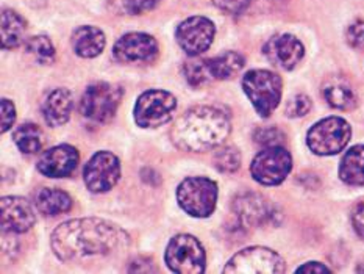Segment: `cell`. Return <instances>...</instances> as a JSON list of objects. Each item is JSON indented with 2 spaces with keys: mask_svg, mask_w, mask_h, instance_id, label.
I'll return each mask as SVG.
<instances>
[{
  "mask_svg": "<svg viewBox=\"0 0 364 274\" xmlns=\"http://www.w3.org/2000/svg\"><path fill=\"white\" fill-rule=\"evenodd\" d=\"M263 52L274 66L284 70L294 69L305 55L304 44L296 36L288 33L277 35L269 39Z\"/></svg>",
  "mask_w": 364,
  "mask_h": 274,
  "instance_id": "cell-17",
  "label": "cell"
},
{
  "mask_svg": "<svg viewBox=\"0 0 364 274\" xmlns=\"http://www.w3.org/2000/svg\"><path fill=\"white\" fill-rule=\"evenodd\" d=\"M119 2L121 10L125 14H142L146 11L154 10L156 6L158 0H117Z\"/></svg>",
  "mask_w": 364,
  "mask_h": 274,
  "instance_id": "cell-31",
  "label": "cell"
},
{
  "mask_svg": "<svg viewBox=\"0 0 364 274\" xmlns=\"http://www.w3.org/2000/svg\"><path fill=\"white\" fill-rule=\"evenodd\" d=\"M129 240L116 224L100 218H80L63 223L52 233L50 245L63 262L113 253Z\"/></svg>",
  "mask_w": 364,
  "mask_h": 274,
  "instance_id": "cell-1",
  "label": "cell"
},
{
  "mask_svg": "<svg viewBox=\"0 0 364 274\" xmlns=\"http://www.w3.org/2000/svg\"><path fill=\"white\" fill-rule=\"evenodd\" d=\"M352 127L343 117L330 116L308 130L306 144L316 155H335L349 144Z\"/></svg>",
  "mask_w": 364,
  "mask_h": 274,
  "instance_id": "cell-7",
  "label": "cell"
},
{
  "mask_svg": "<svg viewBox=\"0 0 364 274\" xmlns=\"http://www.w3.org/2000/svg\"><path fill=\"white\" fill-rule=\"evenodd\" d=\"M27 31V22L21 14L14 10H5L2 11V47L5 51L16 49L23 41Z\"/></svg>",
  "mask_w": 364,
  "mask_h": 274,
  "instance_id": "cell-22",
  "label": "cell"
},
{
  "mask_svg": "<svg viewBox=\"0 0 364 274\" xmlns=\"http://www.w3.org/2000/svg\"><path fill=\"white\" fill-rule=\"evenodd\" d=\"M121 162L113 152L100 151L85 164L83 180L92 193H105L119 182Z\"/></svg>",
  "mask_w": 364,
  "mask_h": 274,
  "instance_id": "cell-11",
  "label": "cell"
},
{
  "mask_svg": "<svg viewBox=\"0 0 364 274\" xmlns=\"http://www.w3.org/2000/svg\"><path fill=\"white\" fill-rule=\"evenodd\" d=\"M14 143L23 154H36L43 147V132L33 122L19 125L14 132Z\"/></svg>",
  "mask_w": 364,
  "mask_h": 274,
  "instance_id": "cell-25",
  "label": "cell"
},
{
  "mask_svg": "<svg viewBox=\"0 0 364 274\" xmlns=\"http://www.w3.org/2000/svg\"><path fill=\"white\" fill-rule=\"evenodd\" d=\"M230 130V115L223 108L199 105L189 108L173 122L171 139L181 151L207 152L223 144Z\"/></svg>",
  "mask_w": 364,
  "mask_h": 274,
  "instance_id": "cell-2",
  "label": "cell"
},
{
  "mask_svg": "<svg viewBox=\"0 0 364 274\" xmlns=\"http://www.w3.org/2000/svg\"><path fill=\"white\" fill-rule=\"evenodd\" d=\"M16 121V108L10 99H2V133L8 132Z\"/></svg>",
  "mask_w": 364,
  "mask_h": 274,
  "instance_id": "cell-34",
  "label": "cell"
},
{
  "mask_svg": "<svg viewBox=\"0 0 364 274\" xmlns=\"http://www.w3.org/2000/svg\"><path fill=\"white\" fill-rule=\"evenodd\" d=\"M311 110V100L305 94H297L287 104V116L289 117H302Z\"/></svg>",
  "mask_w": 364,
  "mask_h": 274,
  "instance_id": "cell-30",
  "label": "cell"
},
{
  "mask_svg": "<svg viewBox=\"0 0 364 274\" xmlns=\"http://www.w3.org/2000/svg\"><path fill=\"white\" fill-rule=\"evenodd\" d=\"M323 98L327 104L336 110H352L357 104V98L349 85L341 80L328 82L323 86Z\"/></svg>",
  "mask_w": 364,
  "mask_h": 274,
  "instance_id": "cell-24",
  "label": "cell"
},
{
  "mask_svg": "<svg viewBox=\"0 0 364 274\" xmlns=\"http://www.w3.org/2000/svg\"><path fill=\"white\" fill-rule=\"evenodd\" d=\"M245 65V60L241 53L228 51L208 60L211 75L215 80H228V78L240 74Z\"/></svg>",
  "mask_w": 364,
  "mask_h": 274,
  "instance_id": "cell-23",
  "label": "cell"
},
{
  "mask_svg": "<svg viewBox=\"0 0 364 274\" xmlns=\"http://www.w3.org/2000/svg\"><path fill=\"white\" fill-rule=\"evenodd\" d=\"M104 31L92 26H83L77 28L73 35L74 52L82 58H94L105 49Z\"/></svg>",
  "mask_w": 364,
  "mask_h": 274,
  "instance_id": "cell-19",
  "label": "cell"
},
{
  "mask_svg": "<svg viewBox=\"0 0 364 274\" xmlns=\"http://www.w3.org/2000/svg\"><path fill=\"white\" fill-rule=\"evenodd\" d=\"M124 98V90L119 85L97 82L85 90L80 113L86 120L96 124H107L116 116Z\"/></svg>",
  "mask_w": 364,
  "mask_h": 274,
  "instance_id": "cell-4",
  "label": "cell"
},
{
  "mask_svg": "<svg viewBox=\"0 0 364 274\" xmlns=\"http://www.w3.org/2000/svg\"><path fill=\"white\" fill-rule=\"evenodd\" d=\"M242 90L261 117H269L282 100V78L272 70L253 69L242 78Z\"/></svg>",
  "mask_w": 364,
  "mask_h": 274,
  "instance_id": "cell-3",
  "label": "cell"
},
{
  "mask_svg": "<svg viewBox=\"0 0 364 274\" xmlns=\"http://www.w3.org/2000/svg\"><path fill=\"white\" fill-rule=\"evenodd\" d=\"M35 204L41 214L47 216H57L68 214L73 209V198L66 191L57 190V188H43L36 194Z\"/></svg>",
  "mask_w": 364,
  "mask_h": 274,
  "instance_id": "cell-21",
  "label": "cell"
},
{
  "mask_svg": "<svg viewBox=\"0 0 364 274\" xmlns=\"http://www.w3.org/2000/svg\"><path fill=\"white\" fill-rule=\"evenodd\" d=\"M216 35V27L208 18L203 16H193L178 26L176 38L178 46L189 57H197L210 49L213 39Z\"/></svg>",
  "mask_w": 364,
  "mask_h": 274,
  "instance_id": "cell-12",
  "label": "cell"
},
{
  "mask_svg": "<svg viewBox=\"0 0 364 274\" xmlns=\"http://www.w3.org/2000/svg\"><path fill=\"white\" fill-rule=\"evenodd\" d=\"M73 108V93L68 88H57L44 100L43 116L50 127H60V125H65L69 121Z\"/></svg>",
  "mask_w": 364,
  "mask_h": 274,
  "instance_id": "cell-18",
  "label": "cell"
},
{
  "mask_svg": "<svg viewBox=\"0 0 364 274\" xmlns=\"http://www.w3.org/2000/svg\"><path fill=\"white\" fill-rule=\"evenodd\" d=\"M0 204H2L0 218L5 233H23L35 226V211L27 199L21 196H5Z\"/></svg>",
  "mask_w": 364,
  "mask_h": 274,
  "instance_id": "cell-15",
  "label": "cell"
},
{
  "mask_svg": "<svg viewBox=\"0 0 364 274\" xmlns=\"http://www.w3.org/2000/svg\"><path fill=\"white\" fill-rule=\"evenodd\" d=\"M177 108V99L164 90L142 93L134 105V122L142 129H155L168 124Z\"/></svg>",
  "mask_w": 364,
  "mask_h": 274,
  "instance_id": "cell-8",
  "label": "cell"
},
{
  "mask_svg": "<svg viewBox=\"0 0 364 274\" xmlns=\"http://www.w3.org/2000/svg\"><path fill=\"white\" fill-rule=\"evenodd\" d=\"M164 260L168 268L177 274H202L207 266V254L202 243L193 235H176L166 248Z\"/></svg>",
  "mask_w": 364,
  "mask_h": 274,
  "instance_id": "cell-6",
  "label": "cell"
},
{
  "mask_svg": "<svg viewBox=\"0 0 364 274\" xmlns=\"http://www.w3.org/2000/svg\"><path fill=\"white\" fill-rule=\"evenodd\" d=\"M339 177L344 184L352 186L364 185V146L350 147L339 164Z\"/></svg>",
  "mask_w": 364,
  "mask_h": 274,
  "instance_id": "cell-20",
  "label": "cell"
},
{
  "mask_svg": "<svg viewBox=\"0 0 364 274\" xmlns=\"http://www.w3.org/2000/svg\"><path fill=\"white\" fill-rule=\"evenodd\" d=\"M26 49L39 65H50L55 61V47L50 39L44 35L28 38Z\"/></svg>",
  "mask_w": 364,
  "mask_h": 274,
  "instance_id": "cell-27",
  "label": "cell"
},
{
  "mask_svg": "<svg viewBox=\"0 0 364 274\" xmlns=\"http://www.w3.org/2000/svg\"><path fill=\"white\" fill-rule=\"evenodd\" d=\"M177 201L189 216L208 218L216 209L218 185L208 177H188L177 188Z\"/></svg>",
  "mask_w": 364,
  "mask_h": 274,
  "instance_id": "cell-5",
  "label": "cell"
},
{
  "mask_svg": "<svg viewBox=\"0 0 364 274\" xmlns=\"http://www.w3.org/2000/svg\"><path fill=\"white\" fill-rule=\"evenodd\" d=\"M347 43L353 49H364V21H355L353 23H350V27L347 28Z\"/></svg>",
  "mask_w": 364,
  "mask_h": 274,
  "instance_id": "cell-32",
  "label": "cell"
},
{
  "mask_svg": "<svg viewBox=\"0 0 364 274\" xmlns=\"http://www.w3.org/2000/svg\"><path fill=\"white\" fill-rule=\"evenodd\" d=\"M292 169L291 154L282 146L264 147L250 164V174L261 185H280Z\"/></svg>",
  "mask_w": 364,
  "mask_h": 274,
  "instance_id": "cell-10",
  "label": "cell"
},
{
  "mask_svg": "<svg viewBox=\"0 0 364 274\" xmlns=\"http://www.w3.org/2000/svg\"><path fill=\"white\" fill-rule=\"evenodd\" d=\"M233 211L242 227H258L271 223L275 216L274 207L263 196L244 193L233 201Z\"/></svg>",
  "mask_w": 364,
  "mask_h": 274,
  "instance_id": "cell-14",
  "label": "cell"
},
{
  "mask_svg": "<svg viewBox=\"0 0 364 274\" xmlns=\"http://www.w3.org/2000/svg\"><path fill=\"white\" fill-rule=\"evenodd\" d=\"M253 139L264 147L280 146L284 139V133L277 127H261L253 133Z\"/></svg>",
  "mask_w": 364,
  "mask_h": 274,
  "instance_id": "cell-29",
  "label": "cell"
},
{
  "mask_svg": "<svg viewBox=\"0 0 364 274\" xmlns=\"http://www.w3.org/2000/svg\"><path fill=\"white\" fill-rule=\"evenodd\" d=\"M283 258L275 253V251L263 248V246H252L247 249L240 251L235 254L230 262L225 265L224 273L227 274H280L284 273Z\"/></svg>",
  "mask_w": 364,
  "mask_h": 274,
  "instance_id": "cell-9",
  "label": "cell"
},
{
  "mask_svg": "<svg viewBox=\"0 0 364 274\" xmlns=\"http://www.w3.org/2000/svg\"><path fill=\"white\" fill-rule=\"evenodd\" d=\"M183 73L188 83L191 86H196V88L208 85L210 82L215 80L211 75L208 60H200V58L188 60L183 66Z\"/></svg>",
  "mask_w": 364,
  "mask_h": 274,
  "instance_id": "cell-26",
  "label": "cell"
},
{
  "mask_svg": "<svg viewBox=\"0 0 364 274\" xmlns=\"http://www.w3.org/2000/svg\"><path fill=\"white\" fill-rule=\"evenodd\" d=\"M213 2L227 14H241L250 5V0H213Z\"/></svg>",
  "mask_w": 364,
  "mask_h": 274,
  "instance_id": "cell-33",
  "label": "cell"
},
{
  "mask_svg": "<svg viewBox=\"0 0 364 274\" xmlns=\"http://www.w3.org/2000/svg\"><path fill=\"white\" fill-rule=\"evenodd\" d=\"M78 160H80V155H78V151L74 146L60 144L43 152L36 167L41 174L52 179H58L73 174L74 169L77 168Z\"/></svg>",
  "mask_w": 364,
  "mask_h": 274,
  "instance_id": "cell-16",
  "label": "cell"
},
{
  "mask_svg": "<svg viewBox=\"0 0 364 274\" xmlns=\"http://www.w3.org/2000/svg\"><path fill=\"white\" fill-rule=\"evenodd\" d=\"M297 273H318V274H321V273H330V270L326 265H322L319 262H308L302 266H299Z\"/></svg>",
  "mask_w": 364,
  "mask_h": 274,
  "instance_id": "cell-36",
  "label": "cell"
},
{
  "mask_svg": "<svg viewBox=\"0 0 364 274\" xmlns=\"http://www.w3.org/2000/svg\"><path fill=\"white\" fill-rule=\"evenodd\" d=\"M352 223H353V227H355V231H357V233L360 235V237L364 238V206L355 210V214L352 216Z\"/></svg>",
  "mask_w": 364,
  "mask_h": 274,
  "instance_id": "cell-35",
  "label": "cell"
},
{
  "mask_svg": "<svg viewBox=\"0 0 364 274\" xmlns=\"http://www.w3.org/2000/svg\"><path fill=\"white\" fill-rule=\"evenodd\" d=\"M213 162H215V167L220 172H232L238 171L241 167V152L235 146H225L220 147L216 151L215 157H213Z\"/></svg>",
  "mask_w": 364,
  "mask_h": 274,
  "instance_id": "cell-28",
  "label": "cell"
},
{
  "mask_svg": "<svg viewBox=\"0 0 364 274\" xmlns=\"http://www.w3.org/2000/svg\"><path fill=\"white\" fill-rule=\"evenodd\" d=\"M113 55L119 63H147L158 55V43L147 33H127L116 41Z\"/></svg>",
  "mask_w": 364,
  "mask_h": 274,
  "instance_id": "cell-13",
  "label": "cell"
}]
</instances>
